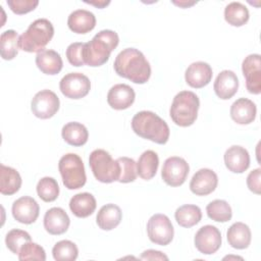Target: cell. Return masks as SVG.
I'll use <instances>...</instances> for the list:
<instances>
[{"label":"cell","instance_id":"obj_1","mask_svg":"<svg viewBox=\"0 0 261 261\" xmlns=\"http://www.w3.org/2000/svg\"><path fill=\"white\" fill-rule=\"evenodd\" d=\"M115 72L135 84H145L151 76V66L145 55L136 48H125L115 57Z\"/></svg>","mask_w":261,"mask_h":261},{"label":"cell","instance_id":"obj_2","mask_svg":"<svg viewBox=\"0 0 261 261\" xmlns=\"http://www.w3.org/2000/svg\"><path fill=\"white\" fill-rule=\"evenodd\" d=\"M118 43L119 37L116 32L111 30L100 31L90 42L85 43L83 51L85 64L92 67L105 64Z\"/></svg>","mask_w":261,"mask_h":261},{"label":"cell","instance_id":"obj_3","mask_svg":"<svg viewBox=\"0 0 261 261\" xmlns=\"http://www.w3.org/2000/svg\"><path fill=\"white\" fill-rule=\"evenodd\" d=\"M132 128L139 137L160 145L166 144L170 135L169 126L165 120L148 110L140 111L134 115Z\"/></svg>","mask_w":261,"mask_h":261},{"label":"cell","instance_id":"obj_4","mask_svg":"<svg viewBox=\"0 0 261 261\" xmlns=\"http://www.w3.org/2000/svg\"><path fill=\"white\" fill-rule=\"evenodd\" d=\"M54 36V28L50 20L38 18L34 20L27 31L19 36V49L25 52H40Z\"/></svg>","mask_w":261,"mask_h":261},{"label":"cell","instance_id":"obj_5","mask_svg":"<svg viewBox=\"0 0 261 261\" xmlns=\"http://www.w3.org/2000/svg\"><path fill=\"white\" fill-rule=\"evenodd\" d=\"M199 107L200 100L194 92L181 91L174 96L169 114L176 125L186 127L196 121Z\"/></svg>","mask_w":261,"mask_h":261},{"label":"cell","instance_id":"obj_6","mask_svg":"<svg viewBox=\"0 0 261 261\" xmlns=\"http://www.w3.org/2000/svg\"><path fill=\"white\" fill-rule=\"evenodd\" d=\"M89 164L95 178L104 184H110L118 180L120 174V165L111 155L103 149L92 151L89 157Z\"/></svg>","mask_w":261,"mask_h":261},{"label":"cell","instance_id":"obj_7","mask_svg":"<svg viewBox=\"0 0 261 261\" xmlns=\"http://www.w3.org/2000/svg\"><path fill=\"white\" fill-rule=\"evenodd\" d=\"M62 182L68 190H77L85 186L87 176L82 158L74 153L63 155L58 162Z\"/></svg>","mask_w":261,"mask_h":261},{"label":"cell","instance_id":"obj_8","mask_svg":"<svg viewBox=\"0 0 261 261\" xmlns=\"http://www.w3.org/2000/svg\"><path fill=\"white\" fill-rule=\"evenodd\" d=\"M147 233L149 240L160 246L168 245L174 234V229L170 219L161 213L152 215L147 223Z\"/></svg>","mask_w":261,"mask_h":261},{"label":"cell","instance_id":"obj_9","mask_svg":"<svg viewBox=\"0 0 261 261\" xmlns=\"http://www.w3.org/2000/svg\"><path fill=\"white\" fill-rule=\"evenodd\" d=\"M189 171L190 166L184 158L171 156L164 161L161 176L166 185L170 187H179L186 181Z\"/></svg>","mask_w":261,"mask_h":261},{"label":"cell","instance_id":"obj_10","mask_svg":"<svg viewBox=\"0 0 261 261\" xmlns=\"http://www.w3.org/2000/svg\"><path fill=\"white\" fill-rule=\"evenodd\" d=\"M60 101L58 96L51 90H42L38 92L31 102L33 114L41 119H48L54 116L58 111Z\"/></svg>","mask_w":261,"mask_h":261},{"label":"cell","instance_id":"obj_11","mask_svg":"<svg viewBox=\"0 0 261 261\" xmlns=\"http://www.w3.org/2000/svg\"><path fill=\"white\" fill-rule=\"evenodd\" d=\"M59 89L66 98L81 99L89 94L91 82L84 73L69 72L61 79Z\"/></svg>","mask_w":261,"mask_h":261},{"label":"cell","instance_id":"obj_12","mask_svg":"<svg viewBox=\"0 0 261 261\" xmlns=\"http://www.w3.org/2000/svg\"><path fill=\"white\" fill-rule=\"evenodd\" d=\"M197 250L205 255H211L221 246V233L214 225H204L199 228L194 239Z\"/></svg>","mask_w":261,"mask_h":261},{"label":"cell","instance_id":"obj_13","mask_svg":"<svg viewBox=\"0 0 261 261\" xmlns=\"http://www.w3.org/2000/svg\"><path fill=\"white\" fill-rule=\"evenodd\" d=\"M242 71L249 93L259 95L261 93V56L250 54L245 57L242 63Z\"/></svg>","mask_w":261,"mask_h":261},{"label":"cell","instance_id":"obj_14","mask_svg":"<svg viewBox=\"0 0 261 261\" xmlns=\"http://www.w3.org/2000/svg\"><path fill=\"white\" fill-rule=\"evenodd\" d=\"M11 211L15 220L23 224H31L37 220L40 207L34 198L22 196L13 202Z\"/></svg>","mask_w":261,"mask_h":261},{"label":"cell","instance_id":"obj_15","mask_svg":"<svg viewBox=\"0 0 261 261\" xmlns=\"http://www.w3.org/2000/svg\"><path fill=\"white\" fill-rule=\"evenodd\" d=\"M218 185L217 174L209 168H201L193 175L190 190L197 196H207L215 191Z\"/></svg>","mask_w":261,"mask_h":261},{"label":"cell","instance_id":"obj_16","mask_svg":"<svg viewBox=\"0 0 261 261\" xmlns=\"http://www.w3.org/2000/svg\"><path fill=\"white\" fill-rule=\"evenodd\" d=\"M212 68L204 61H196L191 63L185 72L186 83L195 89H201L207 86L212 80Z\"/></svg>","mask_w":261,"mask_h":261},{"label":"cell","instance_id":"obj_17","mask_svg":"<svg viewBox=\"0 0 261 261\" xmlns=\"http://www.w3.org/2000/svg\"><path fill=\"white\" fill-rule=\"evenodd\" d=\"M135 98L136 93L134 89L125 84L114 85L107 94V102L115 110L127 109L135 102Z\"/></svg>","mask_w":261,"mask_h":261},{"label":"cell","instance_id":"obj_18","mask_svg":"<svg viewBox=\"0 0 261 261\" xmlns=\"http://www.w3.org/2000/svg\"><path fill=\"white\" fill-rule=\"evenodd\" d=\"M70 224L67 213L60 207L48 209L44 215V227L50 234L58 236L64 233Z\"/></svg>","mask_w":261,"mask_h":261},{"label":"cell","instance_id":"obj_19","mask_svg":"<svg viewBox=\"0 0 261 261\" xmlns=\"http://www.w3.org/2000/svg\"><path fill=\"white\" fill-rule=\"evenodd\" d=\"M226 168L233 173H243L250 166L249 152L242 146L229 147L223 156Z\"/></svg>","mask_w":261,"mask_h":261},{"label":"cell","instance_id":"obj_20","mask_svg":"<svg viewBox=\"0 0 261 261\" xmlns=\"http://www.w3.org/2000/svg\"><path fill=\"white\" fill-rule=\"evenodd\" d=\"M213 89L218 98L222 100L230 99L238 92L239 79L232 70L224 69L216 76Z\"/></svg>","mask_w":261,"mask_h":261},{"label":"cell","instance_id":"obj_21","mask_svg":"<svg viewBox=\"0 0 261 261\" xmlns=\"http://www.w3.org/2000/svg\"><path fill=\"white\" fill-rule=\"evenodd\" d=\"M256 114V104L247 98H240L230 106V117L238 124H249L253 122Z\"/></svg>","mask_w":261,"mask_h":261},{"label":"cell","instance_id":"obj_22","mask_svg":"<svg viewBox=\"0 0 261 261\" xmlns=\"http://www.w3.org/2000/svg\"><path fill=\"white\" fill-rule=\"evenodd\" d=\"M67 25L75 34H87L95 28L96 16L89 10L76 9L69 14Z\"/></svg>","mask_w":261,"mask_h":261},{"label":"cell","instance_id":"obj_23","mask_svg":"<svg viewBox=\"0 0 261 261\" xmlns=\"http://www.w3.org/2000/svg\"><path fill=\"white\" fill-rule=\"evenodd\" d=\"M36 64L43 73L49 75L59 73L63 66L60 54L50 49H44L38 52L36 56Z\"/></svg>","mask_w":261,"mask_h":261},{"label":"cell","instance_id":"obj_24","mask_svg":"<svg viewBox=\"0 0 261 261\" xmlns=\"http://www.w3.org/2000/svg\"><path fill=\"white\" fill-rule=\"evenodd\" d=\"M97 202L90 193H79L69 201V209L73 215L80 218H86L92 215L96 209Z\"/></svg>","mask_w":261,"mask_h":261},{"label":"cell","instance_id":"obj_25","mask_svg":"<svg viewBox=\"0 0 261 261\" xmlns=\"http://www.w3.org/2000/svg\"><path fill=\"white\" fill-rule=\"evenodd\" d=\"M121 218V209L117 205L109 203L100 208L96 216V222L101 229L111 230L120 223Z\"/></svg>","mask_w":261,"mask_h":261},{"label":"cell","instance_id":"obj_26","mask_svg":"<svg viewBox=\"0 0 261 261\" xmlns=\"http://www.w3.org/2000/svg\"><path fill=\"white\" fill-rule=\"evenodd\" d=\"M226 238L230 247L243 250L250 246L252 234L250 227L246 223L234 222L228 227Z\"/></svg>","mask_w":261,"mask_h":261},{"label":"cell","instance_id":"obj_27","mask_svg":"<svg viewBox=\"0 0 261 261\" xmlns=\"http://www.w3.org/2000/svg\"><path fill=\"white\" fill-rule=\"evenodd\" d=\"M0 192L2 195H13L21 187V177L18 171L10 166L0 164Z\"/></svg>","mask_w":261,"mask_h":261},{"label":"cell","instance_id":"obj_28","mask_svg":"<svg viewBox=\"0 0 261 261\" xmlns=\"http://www.w3.org/2000/svg\"><path fill=\"white\" fill-rule=\"evenodd\" d=\"M61 136L68 145L74 147L85 145L89 139L87 127L83 123L76 121H71L64 124L61 129Z\"/></svg>","mask_w":261,"mask_h":261},{"label":"cell","instance_id":"obj_29","mask_svg":"<svg viewBox=\"0 0 261 261\" xmlns=\"http://www.w3.org/2000/svg\"><path fill=\"white\" fill-rule=\"evenodd\" d=\"M159 166V157L156 152L147 150L141 154L137 162V172L145 180L153 178Z\"/></svg>","mask_w":261,"mask_h":261},{"label":"cell","instance_id":"obj_30","mask_svg":"<svg viewBox=\"0 0 261 261\" xmlns=\"http://www.w3.org/2000/svg\"><path fill=\"white\" fill-rule=\"evenodd\" d=\"M174 217L180 226L189 228L200 222L202 218V212L197 205L186 204L175 210Z\"/></svg>","mask_w":261,"mask_h":261},{"label":"cell","instance_id":"obj_31","mask_svg":"<svg viewBox=\"0 0 261 261\" xmlns=\"http://www.w3.org/2000/svg\"><path fill=\"white\" fill-rule=\"evenodd\" d=\"M248 8L241 2H230L224 8V18L232 27H242L249 20Z\"/></svg>","mask_w":261,"mask_h":261},{"label":"cell","instance_id":"obj_32","mask_svg":"<svg viewBox=\"0 0 261 261\" xmlns=\"http://www.w3.org/2000/svg\"><path fill=\"white\" fill-rule=\"evenodd\" d=\"M19 36L14 30H7L0 37V53L4 60L13 59L18 53Z\"/></svg>","mask_w":261,"mask_h":261},{"label":"cell","instance_id":"obj_33","mask_svg":"<svg viewBox=\"0 0 261 261\" xmlns=\"http://www.w3.org/2000/svg\"><path fill=\"white\" fill-rule=\"evenodd\" d=\"M206 212L210 219L217 222H226L231 219L232 211L230 205L225 200L216 199L206 206Z\"/></svg>","mask_w":261,"mask_h":261},{"label":"cell","instance_id":"obj_34","mask_svg":"<svg viewBox=\"0 0 261 261\" xmlns=\"http://www.w3.org/2000/svg\"><path fill=\"white\" fill-rule=\"evenodd\" d=\"M52 255L56 261H73L77 258L79 249L73 242L62 240L54 245Z\"/></svg>","mask_w":261,"mask_h":261},{"label":"cell","instance_id":"obj_35","mask_svg":"<svg viewBox=\"0 0 261 261\" xmlns=\"http://www.w3.org/2000/svg\"><path fill=\"white\" fill-rule=\"evenodd\" d=\"M37 194L44 202H53L58 198L59 186L55 178L42 177L37 184Z\"/></svg>","mask_w":261,"mask_h":261},{"label":"cell","instance_id":"obj_36","mask_svg":"<svg viewBox=\"0 0 261 261\" xmlns=\"http://www.w3.org/2000/svg\"><path fill=\"white\" fill-rule=\"evenodd\" d=\"M32 238L29 232L22 229L13 228L9 230L5 237V244L6 247L13 253L17 254L20 251V248L27 244L28 242H31Z\"/></svg>","mask_w":261,"mask_h":261},{"label":"cell","instance_id":"obj_37","mask_svg":"<svg viewBox=\"0 0 261 261\" xmlns=\"http://www.w3.org/2000/svg\"><path fill=\"white\" fill-rule=\"evenodd\" d=\"M117 161L120 165V174L117 181L122 184L132 182L137 178V163L133 158L129 157H119Z\"/></svg>","mask_w":261,"mask_h":261},{"label":"cell","instance_id":"obj_38","mask_svg":"<svg viewBox=\"0 0 261 261\" xmlns=\"http://www.w3.org/2000/svg\"><path fill=\"white\" fill-rule=\"evenodd\" d=\"M18 259L20 261L27 260H38V261H45L46 260V253L43 247L40 245L31 242L24 244L18 253Z\"/></svg>","mask_w":261,"mask_h":261},{"label":"cell","instance_id":"obj_39","mask_svg":"<svg viewBox=\"0 0 261 261\" xmlns=\"http://www.w3.org/2000/svg\"><path fill=\"white\" fill-rule=\"evenodd\" d=\"M85 43L75 42L71 43L66 49V57L68 62L73 66H83L85 64L83 51Z\"/></svg>","mask_w":261,"mask_h":261},{"label":"cell","instance_id":"obj_40","mask_svg":"<svg viewBox=\"0 0 261 261\" xmlns=\"http://www.w3.org/2000/svg\"><path fill=\"white\" fill-rule=\"evenodd\" d=\"M6 3L15 14H25L39 5L38 0H7Z\"/></svg>","mask_w":261,"mask_h":261},{"label":"cell","instance_id":"obj_41","mask_svg":"<svg viewBox=\"0 0 261 261\" xmlns=\"http://www.w3.org/2000/svg\"><path fill=\"white\" fill-rule=\"evenodd\" d=\"M261 169L256 168L252 170L248 176H247V186L251 192H253L256 195H259L261 193Z\"/></svg>","mask_w":261,"mask_h":261},{"label":"cell","instance_id":"obj_42","mask_svg":"<svg viewBox=\"0 0 261 261\" xmlns=\"http://www.w3.org/2000/svg\"><path fill=\"white\" fill-rule=\"evenodd\" d=\"M142 260H168V257L160 251L146 250L142 253Z\"/></svg>","mask_w":261,"mask_h":261},{"label":"cell","instance_id":"obj_43","mask_svg":"<svg viewBox=\"0 0 261 261\" xmlns=\"http://www.w3.org/2000/svg\"><path fill=\"white\" fill-rule=\"evenodd\" d=\"M173 4L179 6V7H182V8H187V7H190L194 4H196L197 2L196 1H172Z\"/></svg>","mask_w":261,"mask_h":261},{"label":"cell","instance_id":"obj_44","mask_svg":"<svg viewBox=\"0 0 261 261\" xmlns=\"http://www.w3.org/2000/svg\"><path fill=\"white\" fill-rule=\"evenodd\" d=\"M86 3L91 4V5H95L98 8H103V7L107 6L110 3V1H98V2L97 1H86Z\"/></svg>","mask_w":261,"mask_h":261}]
</instances>
